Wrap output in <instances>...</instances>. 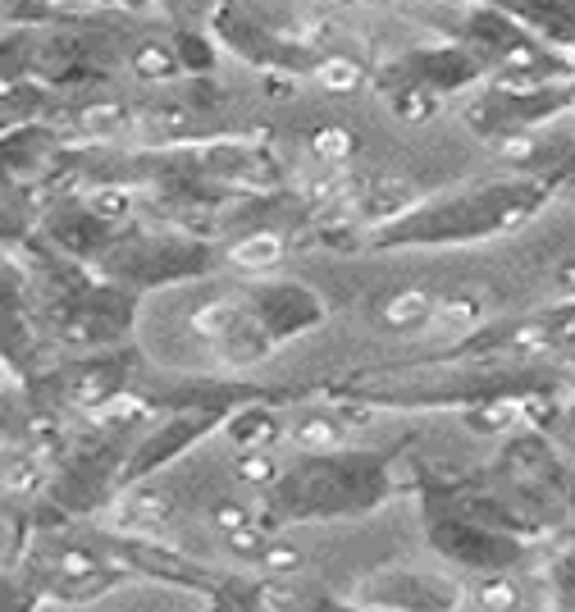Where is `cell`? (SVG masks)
Here are the masks:
<instances>
[{
    "instance_id": "cell-1",
    "label": "cell",
    "mask_w": 575,
    "mask_h": 612,
    "mask_svg": "<svg viewBox=\"0 0 575 612\" xmlns=\"http://www.w3.org/2000/svg\"><path fill=\"white\" fill-rule=\"evenodd\" d=\"M480 316H484V306H480L475 297L434 302V312H430V320H434L439 334H471V329L480 325Z\"/></svg>"
},
{
    "instance_id": "cell-2",
    "label": "cell",
    "mask_w": 575,
    "mask_h": 612,
    "mask_svg": "<svg viewBox=\"0 0 575 612\" xmlns=\"http://www.w3.org/2000/svg\"><path fill=\"white\" fill-rule=\"evenodd\" d=\"M279 256H284L279 234H251V238H243L234 252H228V261H234L238 271H270Z\"/></svg>"
},
{
    "instance_id": "cell-3",
    "label": "cell",
    "mask_w": 575,
    "mask_h": 612,
    "mask_svg": "<svg viewBox=\"0 0 575 612\" xmlns=\"http://www.w3.org/2000/svg\"><path fill=\"white\" fill-rule=\"evenodd\" d=\"M430 312H434V297L411 288V293H398L389 306H383V320H389L393 329H411L420 320H430Z\"/></svg>"
},
{
    "instance_id": "cell-4",
    "label": "cell",
    "mask_w": 575,
    "mask_h": 612,
    "mask_svg": "<svg viewBox=\"0 0 575 612\" xmlns=\"http://www.w3.org/2000/svg\"><path fill=\"white\" fill-rule=\"evenodd\" d=\"M316 79H320V88H329V92H352V88L361 83V69H357L352 60H325Z\"/></svg>"
},
{
    "instance_id": "cell-5",
    "label": "cell",
    "mask_w": 575,
    "mask_h": 612,
    "mask_svg": "<svg viewBox=\"0 0 575 612\" xmlns=\"http://www.w3.org/2000/svg\"><path fill=\"white\" fill-rule=\"evenodd\" d=\"M311 146H316L320 161H348V156H352V137L342 133V129H320V133L311 137Z\"/></svg>"
},
{
    "instance_id": "cell-6",
    "label": "cell",
    "mask_w": 575,
    "mask_h": 612,
    "mask_svg": "<svg viewBox=\"0 0 575 612\" xmlns=\"http://www.w3.org/2000/svg\"><path fill=\"white\" fill-rule=\"evenodd\" d=\"M137 73H146V79H170V73H174V55L165 47H142L137 51Z\"/></svg>"
},
{
    "instance_id": "cell-7",
    "label": "cell",
    "mask_w": 575,
    "mask_h": 612,
    "mask_svg": "<svg viewBox=\"0 0 575 612\" xmlns=\"http://www.w3.org/2000/svg\"><path fill=\"white\" fill-rule=\"evenodd\" d=\"M297 443H306V448H333L338 430L329 426V420H306V426H297Z\"/></svg>"
},
{
    "instance_id": "cell-8",
    "label": "cell",
    "mask_w": 575,
    "mask_h": 612,
    "mask_svg": "<svg viewBox=\"0 0 575 612\" xmlns=\"http://www.w3.org/2000/svg\"><path fill=\"white\" fill-rule=\"evenodd\" d=\"M480 603L493 608V612H503V608L516 603V585H507V581H489V585H480Z\"/></svg>"
},
{
    "instance_id": "cell-9",
    "label": "cell",
    "mask_w": 575,
    "mask_h": 612,
    "mask_svg": "<svg viewBox=\"0 0 575 612\" xmlns=\"http://www.w3.org/2000/svg\"><path fill=\"white\" fill-rule=\"evenodd\" d=\"M243 476H247V480H270V476H275L270 457H243Z\"/></svg>"
},
{
    "instance_id": "cell-10",
    "label": "cell",
    "mask_w": 575,
    "mask_h": 612,
    "mask_svg": "<svg viewBox=\"0 0 575 612\" xmlns=\"http://www.w3.org/2000/svg\"><path fill=\"white\" fill-rule=\"evenodd\" d=\"M553 293L557 297H575V256L562 265V271H557V279H553Z\"/></svg>"
}]
</instances>
